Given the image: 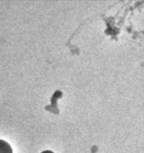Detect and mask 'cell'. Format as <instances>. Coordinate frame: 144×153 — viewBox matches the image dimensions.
I'll return each mask as SVG.
<instances>
[{"label": "cell", "mask_w": 144, "mask_h": 153, "mask_svg": "<svg viewBox=\"0 0 144 153\" xmlns=\"http://www.w3.org/2000/svg\"><path fill=\"white\" fill-rule=\"evenodd\" d=\"M0 153H12L11 145L2 139H0Z\"/></svg>", "instance_id": "cell-1"}, {"label": "cell", "mask_w": 144, "mask_h": 153, "mask_svg": "<svg viewBox=\"0 0 144 153\" xmlns=\"http://www.w3.org/2000/svg\"><path fill=\"white\" fill-rule=\"evenodd\" d=\"M41 153H54V152H52L51 151H49V150H46V151H43V152H41Z\"/></svg>", "instance_id": "cell-2"}]
</instances>
